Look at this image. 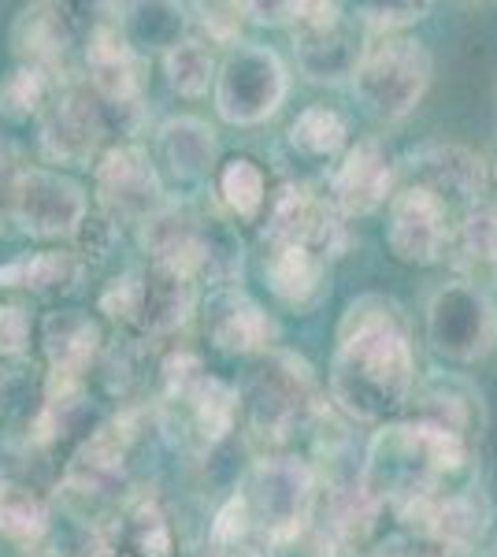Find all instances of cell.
<instances>
[{
	"label": "cell",
	"instance_id": "cell-1",
	"mask_svg": "<svg viewBox=\"0 0 497 557\" xmlns=\"http://www.w3.org/2000/svg\"><path fill=\"white\" fill-rule=\"evenodd\" d=\"M331 401L360 424H386L415 391L412 323L390 294H360L346 305L331 354Z\"/></svg>",
	"mask_w": 497,
	"mask_h": 557
},
{
	"label": "cell",
	"instance_id": "cell-2",
	"mask_svg": "<svg viewBox=\"0 0 497 557\" xmlns=\"http://www.w3.org/2000/svg\"><path fill=\"white\" fill-rule=\"evenodd\" d=\"M468 469H472V450L464 438L415 420L383 424L360 465V491L375 506L390 502L401 509L438 487H472L457 483V475H468Z\"/></svg>",
	"mask_w": 497,
	"mask_h": 557
},
{
	"label": "cell",
	"instance_id": "cell-3",
	"mask_svg": "<svg viewBox=\"0 0 497 557\" xmlns=\"http://www.w3.org/2000/svg\"><path fill=\"white\" fill-rule=\"evenodd\" d=\"M431 52L415 38H372L368 52L360 60L357 75H352V94L357 104L364 108L378 123H401L420 108L423 94L431 86Z\"/></svg>",
	"mask_w": 497,
	"mask_h": 557
},
{
	"label": "cell",
	"instance_id": "cell-4",
	"mask_svg": "<svg viewBox=\"0 0 497 557\" xmlns=\"http://www.w3.org/2000/svg\"><path fill=\"white\" fill-rule=\"evenodd\" d=\"M215 112L231 127H260L283 112L290 97V67L271 45L238 41L215 71Z\"/></svg>",
	"mask_w": 497,
	"mask_h": 557
},
{
	"label": "cell",
	"instance_id": "cell-5",
	"mask_svg": "<svg viewBox=\"0 0 497 557\" xmlns=\"http://www.w3.org/2000/svg\"><path fill=\"white\" fill-rule=\"evenodd\" d=\"M427 343L453 364H475L497 349V305L490 290L464 278L442 283L427 301Z\"/></svg>",
	"mask_w": 497,
	"mask_h": 557
},
{
	"label": "cell",
	"instance_id": "cell-6",
	"mask_svg": "<svg viewBox=\"0 0 497 557\" xmlns=\"http://www.w3.org/2000/svg\"><path fill=\"white\" fill-rule=\"evenodd\" d=\"M94 190L101 215L112 220L115 227H123V223L141 227L167 205L164 175H160L157 160L149 157V149L138 141H120L97 157Z\"/></svg>",
	"mask_w": 497,
	"mask_h": 557
},
{
	"label": "cell",
	"instance_id": "cell-7",
	"mask_svg": "<svg viewBox=\"0 0 497 557\" xmlns=\"http://www.w3.org/2000/svg\"><path fill=\"white\" fill-rule=\"evenodd\" d=\"M260 238H264V249L305 246L323 260L341 257L349 246L346 215L327 197L312 194L301 183H283L275 194H268V220Z\"/></svg>",
	"mask_w": 497,
	"mask_h": 557
},
{
	"label": "cell",
	"instance_id": "cell-8",
	"mask_svg": "<svg viewBox=\"0 0 497 557\" xmlns=\"http://www.w3.org/2000/svg\"><path fill=\"white\" fill-rule=\"evenodd\" d=\"M315 475L297 457H260L249 483L252 524H260L271 546L309 528L315 509Z\"/></svg>",
	"mask_w": 497,
	"mask_h": 557
},
{
	"label": "cell",
	"instance_id": "cell-9",
	"mask_svg": "<svg viewBox=\"0 0 497 557\" xmlns=\"http://www.w3.org/2000/svg\"><path fill=\"white\" fill-rule=\"evenodd\" d=\"M486 183H490V175H486L483 160L472 149L453 146V141L415 146L397 160V186H420V190L435 194L457 220L468 209L483 205Z\"/></svg>",
	"mask_w": 497,
	"mask_h": 557
},
{
	"label": "cell",
	"instance_id": "cell-10",
	"mask_svg": "<svg viewBox=\"0 0 497 557\" xmlns=\"http://www.w3.org/2000/svg\"><path fill=\"white\" fill-rule=\"evenodd\" d=\"M315 375L309 361L286 349H271L249 391L252 431L264 438H286L294 424L315 412Z\"/></svg>",
	"mask_w": 497,
	"mask_h": 557
},
{
	"label": "cell",
	"instance_id": "cell-11",
	"mask_svg": "<svg viewBox=\"0 0 497 557\" xmlns=\"http://www.w3.org/2000/svg\"><path fill=\"white\" fill-rule=\"evenodd\" d=\"M89 215L83 183L52 168H23L12 197V220L30 238H75Z\"/></svg>",
	"mask_w": 497,
	"mask_h": 557
},
{
	"label": "cell",
	"instance_id": "cell-12",
	"mask_svg": "<svg viewBox=\"0 0 497 557\" xmlns=\"http://www.w3.org/2000/svg\"><path fill=\"white\" fill-rule=\"evenodd\" d=\"M108 134L104 108L89 94V86L67 83L57 86L49 104L41 108V152L52 164L89 168L97 164V149H101Z\"/></svg>",
	"mask_w": 497,
	"mask_h": 557
},
{
	"label": "cell",
	"instance_id": "cell-13",
	"mask_svg": "<svg viewBox=\"0 0 497 557\" xmlns=\"http://www.w3.org/2000/svg\"><path fill=\"white\" fill-rule=\"evenodd\" d=\"M457 215L420 186H397L386 205V249L409 268H431L446 257Z\"/></svg>",
	"mask_w": 497,
	"mask_h": 557
},
{
	"label": "cell",
	"instance_id": "cell-14",
	"mask_svg": "<svg viewBox=\"0 0 497 557\" xmlns=\"http://www.w3.org/2000/svg\"><path fill=\"white\" fill-rule=\"evenodd\" d=\"M397 194V160L378 138H364L346 149L341 164L331 172L327 201L346 220L352 215H372L383 205H390Z\"/></svg>",
	"mask_w": 497,
	"mask_h": 557
},
{
	"label": "cell",
	"instance_id": "cell-15",
	"mask_svg": "<svg viewBox=\"0 0 497 557\" xmlns=\"http://www.w3.org/2000/svg\"><path fill=\"white\" fill-rule=\"evenodd\" d=\"M201 323H204L208 343L234 357L271 354L275 335H278L275 320H271L238 283L212 286V290H208V298L201 301Z\"/></svg>",
	"mask_w": 497,
	"mask_h": 557
},
{
	"label": "cell",
	"instance_id": "cell-16",
	"mask_svg": "<svg viewBox=\"0 0 497 557\" xmlns=\"http://www.w3.org/2000/svg\"><path fill=\"white\" fill-rule=\"evenodd\" d=\"M368 34L352 15H341L331 26H301L294 30V57L297 75L315 86H338L352 83L360 60L368 52Z\"/></svg>",
	"mask_w": 497,
	"mask_h": 557
},
{
	"label": "cell",
	"instance_id": "cell-17",
	"mask_svg": "<svg viewBox=\"0 0 497 557\" xmlns=\"http://www.w3.org/2000/svg\"><path fill=\"white\" fill-rule=\"evenodd\" d=\"M409 406H412L415 424L438 428V431H446V435L464 438V443H472V435H479V428H483V420H486L479 391L457 372L423 375V380L415 383Z\"/></svg>",
	"mask_w": 497,
	"mask_h": 557
},
{
	"label": "cell",
	"instance_id": "cell-18",
	"mask_svg": "<svg viewBox=\"0 0 497 557\" xmlns=\"http://www.w3.org/2000/svg\"><path fill=\"white\" fill-rule=\"evenodd\" d=\"M86 86L108 108L138 104L141 83L134 49L126 45L120 23H97L86 38Z\"/></svg>",
	"mask_w": 497,
	"mask_h": 557
},
{
	"label": "cell",
	"instance_id": "cell-19",
	"mask_svg": "<svg viewBox=\"0 0 497 557\" xmlns=\"http://www.w3.org/2000/svg\"><path fill=\"white\" fill-rule=\"evenodd\" d=\"M208 215L186 209V205H164L149 223H141V246L149 253V264L167 268L197 283L204 253Z\"/></svg>",
	"mask_w": 497,
	"mask_h": 557
},
{
	"label": "cell",
	"instance_id": "cell-20",
	"mask_svg": "<svg viewBox=\"0 0 497 557\" xmlns=\"http://www.w3.org/2000/svg\"><path fill=\"white\" fill-rule=\"evenodd\" d=\"M264 278L286 309L312 312L331 290V260L305 246H271L264 249Z\"/></svg>",
	"mask_w": 497,
	"mask_h": 557
},
{
	"label": "cell",
	"instance_id": "cell-21",
	"mask_svg": "<svg viewBox=\"0 0 497 557\" xmlns=\"http://www.w3.org/2000/svg\"><path fill=\"white\" fill-rule=\"evenodd\" d=\"M160 160L178 183H204L220 160V138L201 115H171L157 131Z\"/></svg>",
	"mask_w": 497,
	"mask_h": 557
},
{
	"label": "cell",
	"instance_id": "cell-22",
	"mask_svg": "<svg viewBox=\"0 0 497 557\" xmlns=\"http://www.w3.org/2000/svg\"><path fill=\"white\" fill-rule=\"evenodd\" d=\"M194 286V278L167 272V268H141V309L134 331H141L146 338H164L171 331H178L197 309Z\"/></svg>",
	"mask_w": 497,
	"mask_h": 557
},
{
	"label": "cell",
	"instance_id": "cell-23",
	"mask_svg": "<svg viewBox=\"0 0 497 557\" xmlns=\"http://www.w3.org/2000/svg\"><path fill=\"white\" fill-rule=\"evenodd\" d=\"M449 264L472 286H490L497 278V205H475L453 223L446 246Z\"/></svg>",
	"mask_w": 497,
	"mask_h": 557
},
{
	"label": "cell",
	"instance_id": "cell-24",
	"mask_svg": "<svg viewBox=\"0 0 497 557\" xmlns=\"http://www.w3.org/2000/svg\"><path fill=\"white\" fill-rule=\"evenodd\" d=\"M41 343L52 372L83 380L101 354V327L83 309H57L41 323Z\"/></svg>",
	"mask_w": 497,
	"mask_h": 557
},
{
	"label": "cell",
	"instance_id": "cell-25",
	"mask_svg": "<svg viewBox=\"0 0 497 557\" xmlns=\"http://www.w3.org/2000/svg\"><path fill=\"white\" fill-rule=\"evenodd\" d=\"M75 41V26L63 4H30L12 23V49L23 64L49 71Z\"/></svg>",
	"mask_w": 497,
	"mask_h": 557
},
{
	"label": "cell",
	"instance_id": "cell-26",
	"mask_svg": "<svg viewBox=\"0 0 497 557\" xmlns=\"http://www.w3.org/2000/svg\"><path fill=\"white\" fill-rule=\"evenodd\" d=\"M189 8L186 4H126L120 30L134 52H167L186 41Z\"/></svg>",
	"mask_w": 497,
	"mask_h": 557
},
{
	"label": "cell",
	"instance_id": "cell-27",
	"mask_svg": "<svg viewBox=\"0 0 497 557\" xmlns=\"http://www.w3.org/2000/svg\"><path fill=\"white\" fill-rule=\"evenodd\" d=\"M78 278H83V260L78 253H60V249L20 257L15 264L0 268V286H30L34 294H45V298L75 290Z\"/></svg>",
	"mask_w": 497,
	"mask_h": 557
},
{
	"label": "cell",
	"instance_id": "cell-28",
	"mask_svg": "<svg viewBox=\"0 0 497 557\" xmlns=\"http://www.w3.org/2000/svg\"><path fill=\"white\" fill-rule=\"evenodd\" d=\"M49 532V502L20 480L0 475V535L15 543H38Z\"/></svg>",
	"mask_w": 497,
	"mask_h": 557
},
{
	"label": "cell",
	"instance_id": "cell-29",
	"mask_svg": "<svg viewBox=\"0 0 497 557\" xmlns=\"http://www.w3.org/2000/svg\"><path fill=\"white\" fill-rule=\"evenodd\" d=\"M290 149L297 152V157L305 160H331L338 157L341 149H346V120H341L334 108H323V104H312L305 108L301 115L290 123Z\"/></svg>",
	"mask_w": 497,
	"mask_h": 557
},
{
	"label": "cell",
	"instance_id": "cell-30",
	"mask_svg": "<svg viewBox=\"0 0 497 557\" xmlns=\"http://www.w3.org/2000/svg\"><path fill=\"white\" fill-rule=\"evenodd\" d=\"M215 71H220V64H215L212 49H208L204 41H197V38L178 41L175 49L164 52L167 86L175 89L178 97H189V101L204 97L208 89L215 86Z\"/></svg>",
	"mask_w": 497,
	"mask_h": 557
},
{
	"label": "cell",
	"instance_id": "cell-31",
	"mask_svg": "<svg viewBox=\"0 0 497 557\" xmlns=\"http://www.w3.org/2000/svg\"><path fill=\"white\" fill-rule=\"evenodd\" d=\"M215 190H220V201L227 205L231 215L238 220H257L268 205V178L252 164L249 157H234L220 168L215 175Z\"/></svg>",
	"mask_w": 497,
	"mask_h": 557
},
{
	"label": "cell",
	"instance_id": "cell-32",
	"mask_svg": "<svg viewBox=\"0 0 497 557\" xmlns=\"http://www.w3.org/2000/svg\"><path fill=\"white\" fill-rule=\"evenodd\" d=\"M52 86H49V71L20 64L0 78V115L12 123H26L34 115H41V108L49 104Z\"/></svg>",
	"mask_w": 497,
	"mask_h": 557
},
{
	"label": "cell",
	"instance_id": "cell-33",
	"mask_svg": "<svg viewBox=\"0 0 497 557\" xmlns=\"http://www.w3.org/2000/svg\"><path fill=\"white\" fill-rule=\"evenodd\" d=\"M186 406L194 409V424L201 431V438L212 446L223 443L234 431V420H238V391L220 380H208Z\"/></svg>",
	"mask_w": 497,
	"mask_h": 557
},
{
	"label": "cell",
	"instance_id": "cell-34",
	"mask_svg": "<svg viewBox=\"0 0 497 557\" xmlns=\"http://www.w3.org/2000/svg\"><path fill=\"white\" fill-rule=\"evenodd\" d=\"M427 12L431 4H423V0L420 4L415 0H394V4H360L352 20L364 26L368 38H397L405 26L420 23Z\"/></svg>",
	"mask_w": 497,
	"mask_h": 557
},
{
	"label": "cell",
	"instance_id": "cell-35",
	"mask_svg": "<svg viewBox=\"0 0 497 557\" xmlns=\"http://www.w3.org/2000/svg\"><path fill=\"white\" fill-rule=\"evenodd\" d=\"M249 532H252L249 498L246 494H234V498L223 502V509L212 520V532H208L215 557H231L234 550H241V543L249 539Z\"/></svg>",
	"mask_w": 497,
	"mask_h": 557
},
{
	"label": "cell",
	"instance_id": "cell-36",
	"mask_svg": "<svg viewBox=\"0 0 497 557\" xmlns=\"http://www.w3.org/2000/svg\"><path fill=\"white\" fill-rule=\"evenodd\" d=\"M138 309H141V272H126L101 294V312L112 317L115 323L134 327L138 323Z\"/></svg>",
	"mask_w": 497,
	"mask_h": 557
},
{
	"label": "cell",
	"instance_id": "cell-37",
	"mask_svg": "<svg viewBox=\"0 0 497 557\" xmlns=\"http://www.w3.org/2000/svg\"><path fill=\"white\" fill-rule=\"evenodd\" d=\"M194 12L201 15L208 41L231 45V49L241 41L238 34H241V23H246V8L241 4H197Z\"/></svg>",
	"mask_w": 497,
	"mask_h": 557
},
{
	"label": "cell",
	"instance_id": "cell-38",
	"mask_svg": "<svg viewBox=\"0 0 497 557\" xmlns=\"http://www.w3.org/2000/svg\"><path fill=\"white\" fill-rule=\"evenodd\" d=\"M30 346V317L20 305H0V357H20Z\"/></svg>",
	"mask_w": 497,
	"mask_h": 557
},
{
	"label": "cell",
	"instance_id": "cell-39",
	"mask_svg": "<svg viewBox=\"0 0 497 557\" xmlns=\"http://www.w3.org/2000/svg\"><path fill=\"white\" fill-rule=\"evenodd\" d=\"M301 4L305 0H283V4H264V0H257V4H241L246 8V20L249 23H260V26H297L301 20Z\"/></svg>",
	"mask_w": 497,
	"mask_h": 557
},
{
	"label": "cell",
	"instance_id": "cell-40",
	"mask_svg": "<svg viewBox=\"0 0 497 557\" xmlns=\"http://www.w3.org/2000/svg\"><path fill=\"white\" fill-rule=\"evenodd\" d=\"M20 172L23 168H15V160L8 152H0V212L8 215H12V197H15V183H20Z\"/></svg>",
	"mask_w": 497,
	"mask_h": 557
},
{
	"label": "cell",
	"instance_id": "cell-41",
	"mask_svg": "<svg viewBox=\"0 0 497 557\" xmlns=\"http://www.w3.org/2000/svg\"><path fill=\"white\" fill-rule=\"evenodd\" d=\"M494 183H497V149H494Z\"/></svg>",
	"mask_w": 497,
	"mask_h": 557
},
{
	"label": "cell",
	"instance_id": "cell-42",
	"mask_svg": "<svg viewBox=\"0 0 497 557\" xmlns=\"http://www.w3.org/2000/svg\"><path fill=\"white\" fill-rule=\"evenodd\" d=\"M490 557H497V539H494V550H490Z\"/></svg>",
	"mask_w": 497,
	"mask_h": 557
}]
</instances>
